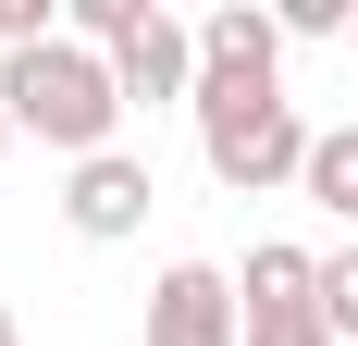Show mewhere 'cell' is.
Here are the masks:
<instances>
[{
    "instance_id": "10",
    "label": "cell",
    "mask_w": 358,
    "mask_h": 346,
    "mask_svg": "<svg viewBox=\"0 0 358 346\" xmlns=\"http://www.w3.org/2000/svg\"><path fill=\"white\" fill-rule=\"evenodd\" d=\"M50 37H62L50 0H0V62H13V50H50Z\"/></svg>"
},
{
    "instance_id": "14",
    "label": "cell",
    "mask_w": 358,
    "mask_h": 346,
    "mask_svg": "<svg viewBox=\"0 0 358 346\" xmlns=\"http://www.w3.org/2000/svg\"><path fill=\"white\" fill-rule=\"evenodd\" d=\"M272 346H334V334H272Z\"/></svg>"
},
{
    "instance_id": "8",
    "label": "cell",
    "mask_w": 358,
    "mask_h": 346,
    "mask_svg": "<svg viewBox=\"0 0 358 346\" xmlns=\"http://www.w3.org/2000/svg\"><path fill=\"white\" fill-rule=\"evenodd\" d=\"M296 198L334 210V223H358V124H322V148H309V173H296Z\"/></svg>"
},
{
    "instance_id": "11",
    "label": "cell",
    "mask_w": 358,
    "mask_h": 346,
    "mask_svg": "<svg viewBox=\"0 0 358 346\" xmlns=\"http://www.w3.org/2000/svg\"><path fill=\"white\" fill-rule=\"evenodd\" d=\"M285 37H358L346 0H285Z\"/></svg>"
},
{
    "instance_id": "2",
    "label": "cell",
    "mask_w": 358,
    "mask_h": 346,
    "mask_svg": "<svg viewBox=\"0 0 358 346\" xmlns=\"http://www.w3.org/2000/svg\"><path fill=\"white\" fill-rule=\"evenodd\" d=\"M309 148H322V124H309L285 87H198V161H210L222 198H272V186H296Z\"/></svg>"
},
{
    "instance_id": "15",
    "label": "cell",
    "mask_w": 358,
    "mask_h": 346,
    "mask_svg": "<svg viewBox=\"0 0 358 346\" xmlns=\"http://www.w3.org/2000/svg\"><path fill=\"white\" fill-rule=\"evenodd\" d=\"M346 50H358V37H346Z\"/></svg>"
},
{
    "instance_id": "1",
    "label": "cell",
    "mask_w": 358,
    "mask_h": 346,
    "mask_svg": "<svg viewBox=\"0 0 358 346\" xmlns=\"http://www.w3.org/2000/svg\"><path fill=\"white\" fill-rule=\"evenodd\" d=\"M0 111H13L25 137H50L62 161H99V148H124V74H111L99 50H74V37H50V50H13V62H0Z\"/></svg>"
},
{
    "instance_id": "9",
    "label": "cell",
    "mask_w": 358,
    "mask_h": 346,
    "mask_svg": "<svg viewBox=\"0 0 358 346\" xmlns=\"http://www.w3.org/2000/svg\"><path fill=\"white\" fill-rule=\"evenodd\" d=\"M322 334L358 346V247H334V260H322Z\"/></svg>"
},
{
    "instance_id": "12",
    "label": "cell",
    "mask_w": 358,
    "mask_h": 346,
    "mask_svg": "<svg viewBox=\"0 0 358 346\" xmlns=\"http://www.w3.org/2000/svg\"><path fill=\"white\" fill-rule=\"evenodd\" d=\"M13 137H25V124H13V111H0V161H13Z\"/></svg>"
},
{
    "instance_id": "13",
    "label": "cell",
    "mask_w": 358,
    "mask_h": 346,
    "mask_svg": "<svg viewBox=\"0 0 358 346\" xmlns=\"http://www.w3.org/2000/svg\"><path fill=\"white\" fill-rule=\"evenodd\" d=\"M0 346H25V321H13V310H0Z\"/></svg>"
},
{
    "instance_id": "7",
    "label": "cell",
    "mask_w": 358,
    "mask_h": 346,
    "mask_svg": "<svg viewBox=\"0 0 358 346\" xmlns=\"http://www.w3.org/2000/svg\"><path fill=\"white\" fill-rule=\"evenodd\" d=\"M198 87H285V13H198Z\"/></svg>"
},
{
    "instance_id": "4",
    "label": "cell",
    "mask_w": 358,
    "mask_h": 346,
    "mask_svg": "<svg viewBox=\"0 0 358 346\" xmlns=\"http://www.w3.org/2000/svg\"><path fill=\"white\" fill-rule=\"evenodd\" d=\"M235 297H248V346H272V334H322V260H309L296 235L248 247V272H235Z\"/></svg>"
},
{
    "instance_id": "6",
    "label": "cell",
    "mask_w": 358,
    "mask_h": 346,
    "mask_svg": "<svg viewBox=\"0 0 358 346\" xmlns=\"http://www.w3.org/2000/svg\"><path fill=\"white\" fill-rule=\"evenodd\" d=\"M148 198H161V186H148L136 148H99V161H74V173H62V223H74L87 247H124V235L148 223Z\"/></svg>"
},
{
    "instance_id": "3",
    "label": "cell",
    "mask_w": 358,
    "mask_h": 346,
    "mask_svg": "<svg viewBox=\"0 0 358 346\" xmlns=\"http://www.w3.org/2000/svg\"><path fill=\"white\" fill-rule=\"evenodd\" d=\"M148 346H248V297L222 260H161L148 284Z\"/></svg>"
},
{
    "instance_id": "5",
    "label": "cell",
    "mask_w": 358,
    "mask_h": 346,
    "mask_svg": "<svg viewBox=\"0 0 358 346\" xmlns=\"http://www.w3.org/2000/svg\"><path fill=\"white\" fill-rule=\"evenodd\" d=\"M111 74H124V111H161V99L198 111V25H173V13L148 0L136 25H124V50H111Z\"/></svg>"
}]
</instances>
